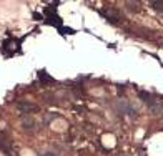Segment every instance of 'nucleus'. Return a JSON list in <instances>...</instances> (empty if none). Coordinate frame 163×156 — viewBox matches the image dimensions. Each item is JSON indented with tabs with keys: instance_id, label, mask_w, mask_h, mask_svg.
I'll list each match as a JSON object with an SVG mask.
<instances>
[{
	"instance_id": "obj_1",
	"label": "nucleus",
	"mask_w": 163,
	"mask_h": 156,
	"mask_svg": "<svg viewBox=\"0 0 163 156\" xmlns=\"http://www.w3.org/2000/svg\"><path fill=\"white\" fill-rule=\"evenodd\" d=\"M98 13L103 19H107L110 23H113V25H118L120 23V12L116 8H102V10H98Z\"/></svg>"
},
{
	"instance_id": "obj_2",
	"label": "nucleus",
	"mask_w": 163,
	"mask_h": 156,
	"mask_svg": "<svg viewBox=\"0 0 163 156\" xmlns=\"http://www.w3.org/2000/svg\"><path fill=\"white\" fill-rule=\"evenodd\" d=\"M38 80H40V83H43V85H54V83H57L55 78H52L47 73V70H38Z\"/></svg>"
},
{
	"instance_id": "obj_3",
	"label": "nucleus",
	"mask_w": 163,
	"mask_h": 156,
	"mask_svg": "<svg viewBox=\"0 0 163 156\" xmlns=\"http://www.w3.org/2000/svg\"><path fill=\"white\" fill-rule=\"evenodd\" d=\"M17 110L22 111V113H30V111H37L38 106H35L32 103H27V101H19V103H17Z\"/></svg>"
},
{
	"instance_id": "obj_4",
	"label": "nucleus",
	"mask_w": 163,
	"mask_h": 156,
	"mask_svg": "<svg viewBox=\"0 0 163 156\" xmlns=\"http://www.w3.org/2000/svg\"><path fill=\"white\" fill-rule=\"evenodd\" d=\"M22 123H23V128H25V130L33 128V125H35V121L30 118V116H23V118H22Z\"/></svg>"
},
{
	"instance_id": "obj_5",
	"label": "nucleus",
	"mask_w": 163,
	"mask_h": 156,
	"mask_svg": "<svg viewBox=\"0 0 163 156\" xmlns=\"http://www.w3.org/2000/svg\"><path fill=\"white\" fill-rule=\"evenodd\" d=\"M58 32H60V35H63V37H67V35H73L75 33V30L73 28H70V27H58Z\"/></svg>"
},
{
	"instance_id": "obj_6",
	"label": "nucleus",
	"mask_w": 163,
	"mask_h": 156,
	"mask_svg": "<svg viewBox=\"0 0 163 156\" xmlns=\"http://www.w3.org/2000/svg\"><path fill=\"white\" fill-rule=\"evenodd\" d=\"M150 7L157 12H163V2H150Z\"/></svg>"
},
{
	"instance_id": "obj_7",
	"label": "nucleus",
	"mask_w": 163,
	"mask_h": 156,
	"mask_svg": "<svg viewBox=\"0 0 163 156\" xmlns=\"http://www.w3.org/2000/svg\"><path fill=\"white\" fill-rule=\"evenodd\" d=\"M127 7H130L132 12H138L140 10V3H135V2H127Z\"/></svg>"
},
{
	"instance_id": "obj_8",
	"label": "nucleus",
	"mask_w": 163,
	"mask_h": 156,
	"mask_svg": "<svg viewBox=\"0 0 163 156\" xmlns=\"http://www.w3.org/2000/svg\"><path fill=\"white\" fill-rule=\"evenodd\" d=\"M54 118H57V115H55V113H48V116H47V118H45L43 125H48V123H50V121H52V120H54Z\"/></svg>"
},
{
	"instance_id": "obj_9",
	"label": "nucleus",
	"mask_w": 163,
	"mask_h": 156,
	"mask_svg": "<svg viewBox=\"0 0 163 156\" xmlns=\"http://www.w3.org/2000/svg\"><path fill=\"white\" fill-rule=\"evenodd\" d=\"M116 88H118V97L122 98L123 95H125V86H123V85H116Z\"/></svg>"
},
{
	"instance_id": "obj_10",
	"label": "nucleus",
	"mask_w": 163,
	"mask_h": 156,
	"mask_svg": "<svg viewBox=\"0 0 163 156\" xmlns=\"http://www.w3.org/2000/svg\"><path fill=\"white\" fill-rule=\"evenodd\" d=\"M40 156H55V153H43V154H40Z\"/></svg>"
},
{
	"instance_id": "obj_11",
	"label": "nucleus",
	"mask_w": 163,
	"mask_h": 156,
	"mask_svg": "<svg viewBox=\"0 0 163 156\" xmlns=\"http://www.w3.org/2000/svg\"><path fill=\"white\" fill-rule=\"evenodd\" d=\"M141 156H145V154H141Z\"/></svg>"
}]
</instances>
